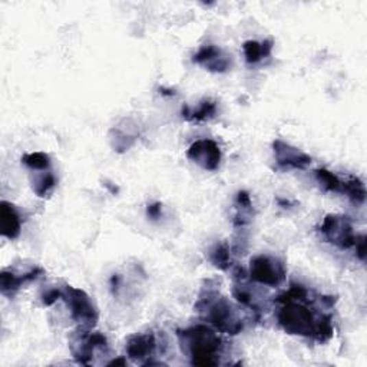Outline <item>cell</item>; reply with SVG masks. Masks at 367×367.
<instances>
[{
	"instance_id": "11",
	"label": "cell",
	"mask_w": 367,
	"mask_h": 367,
	"mask_svg": "<svg viewBox=\"0 0 367 367\" xmlns=\"http://www.w3.org/2000/svg\"><path fill=\"white\" fill-rule=\"evenodd\" d=\"M0 227H2V234L9 240H13L21 234L19 214L8 202H2L0 206Z\"/></svg>"
},
{
	"instance_id": "10",
	"label": "cell",
	"mask_w": 367,
	"mask_h": 367,
	"mask_svg": "<svg viewBox=\"0 0 367 367\" xmlns=\"http://www.w3.org/2000/svg\"><path fill=\"white\" fill-rule=\"evenodd\" d=\"M194 62L200 63V65H204L209 68L210 71L215 72H224L228 68V60L221 55V51L218 47L209 45V46H202L201 49L197 52L194 56Z\"/></svg>"
},
{
	"instance_id": "14",
	"label": "cell",
	"mask_w": 367,
	"mask_h": 367,
	"mask_svg": "<svg viewBox=\"0 0 367 367\" xmlns=\"http://www.w3.org/2000/svg\"><path fill=\"white\" fill-rule=\"evenodd\" d=\"M215 109H217L215 104L205 101L196 109H189V108L182 109V115L188 121H204V119L211 118L215 114Z\"/></svg>"
},
{
	"instance_id": "13",
	"label": "cell",
	"mask_w": 367,
	"mask_h": 367,
	"mask_svg": "<svg viewBox=\"0 0 367 367\" xmlns=\"http://www.w3.org/2000/svg\"><path fill=\"white\" fill-rule=\"evenodd\" d=\"M271 51V42H264V43H259V42H246L244 43V54H246V59L248 63H255L261 60V58L267 56Z\"/></svg>"
},
{
	"instance_id": "20",
	"label": "cell",
	"mask_w": 367,
	"mask_h": 367,
	"mask_svg": "<svg viewBox=\"0 0 367 367\" xmlns=\"http://www.w3.org/2000/svg\"><path fill=\"white\" fill-rule=\"evenodd\" d=\"M148 215L154 220H156L159 215H161V204H154L148 206Z\"/></svg>"
},
{
	"instance_id": "8",
	"label": "cell",
	"mask_w": 367,
	"mask_h": 367,
	"mask_svg": "<svg viewBox=\"0 0 367 367\" xmlns=\"http://www.w3.org/2000/svg\"><path fill=\"white\" fill-rule=\"evenodd\" d=\"M274 154L277 164L281 168L285 169H305L307 165H310L311 158L306 155L305 152H301L300 150L289 145L283 141H276L274 142Z\"/></svg>"
},
{
	"instance_id": "18",
	"label": "cell",
	"mask_w": 367,
	"mask_h": 367,
	"mask_svg": "<svg viewBox=\"0 0 367 367\" xmlns=\"http://www.w3.org/2000/svg\"><path fill=\"white\" fill-rule=\"evenodd\" d=\"M22 161L34 171H43L46 168H49L51 161L49 156L43 152H34V154H27L23 156Z\"/></svg>"
},
{
	"instance_id": "12",
	"label": "cell",
	"mask_w": 367,
	"mask_h": 367,
	"mask_svg": "<svg viewBox=\"0 0 367 367\" xmlns=\"http://www.w3.org/2000/svg\"><path fill=\"white\" fill-rule=\"evenodd\" d=\"M38 273H42V270L36 268V270L32 271V273H29L23 277H18V276H14L13 273L3 271L2 273V292H3V294H13L16 290H19V287L22 285V283L36 279Z\"/></svg>"
},
{
	"instance_id": "17",
	"label": "cell",
	"mask_w": 367,
	"mask_h": 367,
	"mask_svg": "<svg viewBox=\"0 0 367 367\" xmlns=\"http://www.w3.org/2000/svg\"><path fill=\"white\" fill-rule=\"evenodd\" d=\"M317 181L326 191H342L343 181H340L336 175L327 169H317L316 171Z\"/></svg>"
},
{
	"instance_id": "4",
	"label": "cell",
	"mask_w": 367,
	"mask_h": 367,
	"mask_svg": "<svg viewBox=\"0 0 367 367\" xmlns=\"http://www.w3.org/2000/svg\"><path fill=\"white\" fill-rule=\"evenodd\" d=\"M62 298L67 300L75 322L81 323L84 327L95 326L98 320V313L95 310L89 297L82 290L68 285L65 293H62Z\"/></svg>"
},
{
	"instance_id": "7",
	"label": "cell",
	"mask_w": 367,
	"mask_h": 367,
	"mask_svg": "<svg viewBox=\"0 0 367 367\" xmlns=\"http://www.w3.org/2000/svg\"><path fill=\"white\" fill-rule=\"evenodd\" d=\"M188 158L206 171H215L221 163V151L214 141H196L188 150Z\"/></svg>"
},
{
	"instance_id": "21",
	"label": "cell",
	"mask_w": 367,
	"mask_h": 367,
	"mask_svg": "<svg viewBox=\"0 0 367 367\" xmlns=\"http://www.w3.org/2000/svg\"><path fill=\"white\" fill-rule=\"evenodd\" d=\"M117 364H125V360L119 359V360H114V362L109 363V366H117Z\"/></svg>"
},
{
	"instance_id": "19",
	"label": "cell",
	"mask_w": 367,
	"mask_h": 367,
	"mask_svg": "<svg viewBox=\"0 0 367 367\" xmlns=\"http://www.w3.org/2000/svg\"><path fill=\"white\" fill-rule=\"evenodd\" d=\"M211 261L221 270H227L230 265V252L226 246H217L211 251Z\"/></svg>"
},
{
	"instance_id": "16",
	"label": "cell",
	"mask_w": 367,
	"mask_h": 367,
	"mask_svg": "<svg viewBox=\"0 0 367 367\" xmlns=\"http://www.w3.org/2000/svg\"><path fill=\"white\" fill-rule=\"evenodd\" d=\"M55 185L56 180L51 172H45L39 175V177L35 178L34 181V189L39 197H46L47 194H51V191L55 188Z\"/></svg>"
},
{
	"instance_id": "6",
	"label": "cell",
	"mask_w": 367,
	"mask_h": 367,
	"mask_svg": "<svg viewBox=\"0 0 367 367\" xmlns=\"http://www.w3.org/2000/svg\"><path fill=\"white\" fill-rule=\"evenodd\" d=\"M250 277L260 284L279 285L285 277V268L276 259H271L268 255H259L251 260Z\"/></svg>"
},
{
	"instance_id": "9",
	"label": "cell",
	"mask_w": 367,
	"mask_h": 367,
	"mask_svg": "<svg viewBox=\"0 0 367 367\" xmlns=\"http://www.w3.org/2000/svg\"><path fill=\"white\" fill-rule=\"evenodd\" d=\"M155 338L152 333L137 334L126 346V353L134 360H142L150 357L155 350Z\"/></svg>"
},
{
	"instance_id": "15",
	"label": "cell",
	"mask_w": 367,
	"mask_h": 367,
	"mask_svg": "<svg viewBox=\"0 0 367 367\" xmlns=\"http://www.w3.org/2000/svg\"><path fill=\"white\" fill-rule=\"evenodd\" d=\"M342 193H346L347 197L352 198L356 204L364 202V198H366L364 185L359 178H350L348 181L343 182Z\"/></svg>"
},
{
	"instance_id": "2",
	"label": "cell",
	"mask_w": 367,
	"mask_h": 367,
	"mask_svg": "<svg viewBox=\"0 0 367 367\" xmlns=\"http://www.w3.org/2000/svg\"><path fill=\"white\" fill-rule=\"evenodd\" d=\"M178 336L182 342V347H185L189 356L193 357V364H218L217 356L221 350V340L211 329L205 326H197L185 331H180Z\"/></svg>"
},
{
	"instance_id": "3",
	"label": "cell",
	"mask_w": 367,
	"mask_h": 367,
	"mask_svg": "<svg viewBox=\"0 0 367 367\" xmlns=\"http://www.w3.org/2000/svg\"><path fill=\"white\" fill-rule=\"evenodd\" d=\"M198 307L202 309L201 311H205L206 320L215 326L220 331L237 334L243 330V322L237 317L233 306L226 298L217 297L215 294H209L206 298H201Z\"/></svg>"
},
{
	"instance_id": "5",
	"label": "cell",
	"mask_w": 367,
	"mask_h": 367,
	"mask_svg": "<svg viewBox=\"0 0 367 367\" xmlns=\"http://www.w3.org/2000/svg\"><path fill=\"white\" fill-rule=\"evenodd\" d=\"M322 233L326 235L329 243L344 250L353 247L356 243V235L347 217L329 215L324 218L322 224Z\"/></svg>"
},
{
	"instance_id": "1",
	"label": "cell",
	"mask_w": 367,
	"mask_h": 367,
	"mask_svg": "<svg viewBox=\"0 0 367 367\" xmlns=\"http://www.w3.org/2000/svg\"><path fill=\"white\" fill-rule=\"evenodd\" d=\"M303 300L306 298L283 303L284 306L279 311V324L289 334L311 336L318 342L329 340L333 334L330 318H317L307 306L301 305Z\"/></svg>"
}]
</instances>
